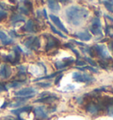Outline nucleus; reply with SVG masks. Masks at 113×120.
Here are the masks:
<instances>
[{"label": "nucleus", "instance_id": "obj_37", "mask_svg": "<svg viewBox=\"0 0 113 120\" xmlns=\"http://www.w3.org/2000/svg\"><path fill=\"white\" fill-rule=\"evenodd\" d=\"M41 14H43V16H44V19H48V15H47V11H46L45 9H43V10H42V11H41Z\"/></svg>", "mask_w": 113, "mask_h": 120}, {"label": "nucleus", "instance_id": "obj_2", "mask_svg": "<svg viewBox=\"0 0 113 120\" xmlns=\"http://www.w3.org/2000/svg\"><path fill=\"white\" fill-rule=\"evenodd\" d=\"M22 52V49L19 46H16L13 49V52L11 54H9V55L2 56V58L4 62L11 63V64H12V65H16V64H19V61H20V54Z\"/></svg>", "mask_w": 113, "mask_h": 120}, {"label": "nucleus", "instance_id": "obj_13", "mask_svg": "<svg viewBox=\"0 0 113 120\" xmlns=\"http://www.w3.org/2000/svg\"><path fill=\"white\" fill-rule=\"evenodd\" d=\"M49 18L51 19L52 22L56 26V27H58L62 32H64L65 34H68V30L65 28V26L63 25V23L61 22L60 19H59L57 16H56V15H54V14H50L49 15Z\"/></svg>", "mask_w": 113, "mask_h": 120}, {"label": "nucleus", "instance_id": "obj_17", "mask_svg": "<svg viewBox=\"0 0 113 120\" xmlns=\"http://www.w3.org/2000/svg\"><path fill=\"white\" fill-rule=\"evenodd\" d=\"M76 37H78L79 40H81V41H87L91 40V38H92V34L88 32V31H82V32H79V33H77V34H74Z\"/></svg>", "mask_w": 113, "mask_h": 120}, {"label": "nucleus", "instance_id": "obj_36", "mask_svg": "<svg viewBox=\"0 0 113 120\" xmlns=\"http://www.w3.org/2000/svg\"><path fill=\"white\" fill-rule=\"evenodd\" d=\"M108 47H109V49L112 51V53H113V41H109V44H108Z\"/></svg>", "mask_w": 113, "mask_h": 120}, {"label": "nucleus", "instance_id": "obj_30", "mask_svg": "<svg viewBox=\"0 0 113 120\" xmlns=\"http://www.w3.org/2000/svg\"><path fill=\"white\" fill-rule=\"evenodd\" d=\"M74 63H76V64L78 65V67H83V66L86 65V61H81V60H79V59L75 60Z\"/></svg>", "mask_w": 113, "mask_h": 120}, {"label": "nucleus", "instance_id": "obj_21", "mask_svg": "<svg viewBox=\"0 0 113 120\" xmlns=\"http://www.w3.org/2000/svg\"><path fill=\"white\" fill-rule=\"evenodd\" d=\"M54 64H55L56 69L57 70H60V71H63L64 69H66L67 66H69V64L67 63H65L64 61H63V60L62 61H55Z\"/></svg>", "mask_w": 113, "mask_h": 120}, {"label": "nucleus", "instance_id": "obj_12", "mask_svg": "<svg viewBox=\"0 0 113 120\" xmlns=\"http://www.w3.org/2000/svg\"><path fill=\"white\" fill-rule=\"evenodd\" d=\"M86 110L87 112L91 113L92 115H95V114H98L100 110H102V109L100 108V106L98 105L97 102H88L87 105H86Z\"/></svg>", "mask_w": 113, "mask_h": 120}, {"label": "nucleus", "instance_id": "obj_45", "mask_svg": "<svg viewBox=\"0 0 113 120\" xmlns=\"http://www.w3.org/2000/svg\"><path fill=\"white\" fill-rule=\"evenodd\" d=\"M110 27H111V28H112V29H113V25H112V26H110Z\"/></svg>", "mask_w": 113, "mask_h": 120}, {"label": "nucleus", "instance_id": "obj_8", "mask_svg": "<svg viewBox=\"0 0 113 120\" xmlns=\"http://www.w3.org/2000/svg\"><path fill=\"white\" fill-rule=\"evenodd\" d=\"M14 94L17 97H34V95L36 94V89L34 87H25L16 91Z\"/></svg>", "mask_w": 113, "mask_h": 120}, {"label": "nucleus", "instance_id": "obj_18", "mask_svg": "<svg viewBox=\"0 0 113 120\" xmlns=\"http://www.w3.org/2000/svg\"><path fill=\"white\" fill-rule=\"evenodd\" d=\"M57 99V96H56L55 94H51V95H49V96H45V97H41L40 99H38L34 102H42V103H51L52 101H54L55 100Z\"/></svg>", "mask_w": 113, "mask_h": 120}, {"label": "nucleus", "instance_id": "obj_25", "mask_svg": "<svg viewBox=\"0 0 113 120\" xmlns=\"http://www.w3.org/2000/svg\"><path fill=\"white\" fill-rule=\"evenodd\" d=\"M8 13L6 11H4V10H0V21L4 20L7 18Z\"/></svg>", "mask_w": 113, "mask_h": 120}, {"label": "nucleus", "instance_id": "obj_4", "mask_svg": "<svg viewBox=\"0 0 113 120\" xmlns=\"http://www.w3.org/2000/svg\"><path fill=\"white\" fill-rule=\"evenodd\" d=\"M47 37V43L45 46V50L47 52H49L53 49H58L60 47V40L54 37L51 34H45Z\"/></svg>", "mask_w": 113, "mask_h": 120}, {"label": "nucleus", "instance_id": "obj_34", "mask_svg": "<svg viewBox=\"0 0 113 120\" xmlns=\"http://www.w3.org/2000/svg\"><path fill=\"white\" fill-rule=\"evenodd\" d=\"M71 41H72V42H73V43H75V44H77V45H79V46H82V47H86L85 43H83V42H79V41H76V40H71Z\"/></svg>", "mask_w": 113, "mask_h": 120}, {"label": "nucleus", "instance_id": "obj_11", "mask_svg": "<svg viewBox=\"0 0 113 120\" xmlns=\"http://www.w3.org/2000/svg\"><path fill=\"white\" fill-rule=\"evenodd\" d=\"M11 66L7 64H4L0 67V78L3 79H7L11 77Z\"/></svg>", "mask_w": 113, "mask_h": 120}, {"label": "nucleus", "instance_id": "obj_46", "mask_svg": "<svg viewBox=\"0 0 113 120\" xmlns=\"http://www.w3.org/2000/svg\"><path fill=\"white\" fill-rule=\"evenodd\" d=\"M111 92H112V93H113V89H112V90H111Z\"/></svg>", "mask_w": 113, "mask_h": 120}, {"label": "nucleus", "instance_id": "obj_35", "mask_svg": "<svg viewBox=\"0 0 113 120\" xmlns=\"http://www.w3.org/2000/svg\"><path fill=\"white\" fill-rule=\"evenodd\" d=\"M64 46L65 47V48H68V49H74V48H73L74 46H73L72 43H70V42H68V43H64Z\"/></svg>", "mask_w": 113, "mask_h": 120}, {"label": "nucleus", "instance_id": "obj_43", "mask_svg": "<svg viewBox=\"0 0 113 120\" xmlns=\"http://www.w3.org/2000/svg\"><path fill=\"white\" fill-rule=\"evenodd\" d=\"M17 120H25V119H23L20 116H17Z\"/></svg>", "mask_w": 113, "mask_h": 120}, {"label": "nucleus", "instance_id": "obj_28", "mask_svg": "<svg viewBox=\"0 0 113 120\" xmlns=\"http://www.w3.org/2000/svg\"><path fill=\"white\" fill-rule=\"evenodd\" d=\"M26 67L23 66V65H19L18 66V73L20 74H26Z\"/></svg>", "mask_w": 113, "mask_h": 120}, {"label": "nucleus", "instance_id": "obj_31", "mask_svg": "<svg viewBox=\"0 0 113 120\" xmlns=\"http://www.w3.org/2000/svg\"><path fill=\"white\" fill-rule=\"evenodd\" d=\"M9 34H10V36H11L12 38H18V37H21V35H19V34H17L15 31H13V30H11L10 32H9Z\"/></svg>", "mask_w": 113, "mask_h": 120}, {"label": "nucleus", "instance_id": "obj_33", "mask_svg": "<svg viewBox=\"0 0 113 120\" xmlns=\"http://www.w3.org/2000/svg\"><path fill=\"white\" fill-rule=\"evenodd\" d=\"M63 78V74H59V75H57L56 76V79H55V84L56 85H59V83H60V80H61V79Z\"/></svg>", "mask_w": 113, "mask_h": 120}, {"label": "nucleus", "instance_id": "obj_26", "mask_svg": "<svg viewBox=\"0 0 113 120\" xmlns=\"http://www.w3.org/2000/svg\"><path fill=\"white\" fill-rule=\"evenodd\" d=\"M85 60H87V62L89 64L92 65V67H96V66L98 65V64L94 62V60L92 59V58H90V57H87V56H86V57H85Z\"/></svg>", "mask_w": 113, "mask_h": 120}, {"label": "nucleus", "instance_id": "obj_42", "mask_svg": "<svg viewBox=\"0 0 113 120\" xmlns=\"http://www.w3.org/2000/svg\"><path fill=\"white\" fill-rule=\"evenodd\" d=\"M7 105H9L7 103V101H4V103L3 105H2V107H1V109H4V108H5V107H6Z\"/></svg>", "mask_w": 113, "mask_h": 120}, {"label": "nucleus", "instance_id": "obj_27", "mask_svg": "<svg viewBox=\"0 0 113 120\" xmlns=\"http://www.w3.org/2000/svg\"><path fill=\"white\" fill-rule=\"evenodd\" d=\"M36 85L39 86H41V87H44V88H46V87H49V86H51V83L49 82H38L36 83Z\"/></svg>", "mask_w": 113, "mask_h": 120}, {"label": "nucleus", "instance_id": "obj_44", "mask_svg": "<svg viewBox=\"0 0 113 120\" xmlns=\"http://www.w3.org/2000/svg\"><path fill=\"white\" fill-rule=\"evenodd\" d=\"M110 37H111V38H113V34H111V35H110Z\"/></svg>", "mask_w": 113, "mask_h": 120}, {"label": "nucleus", "instance_id": "obj_23", "mask_svg": "<svg viewBox=\"0 0 113 120\" xmlns=\"http://www.w3.org/2000/svg\"><path fill=\"white\" fill-rule=\"evenodd\" d=\"M17 10L21 13V14H25V15H28L30 13V11L27 9V8L24 5V4H21V5H17Z\"/></svg>", "mask_w": 113, "mask_h": 120}, {"label": "nucleus", "instance_id": "obj_38", "mask_svg": "<svg viewBox=\"0 0 113 120\" xmlns=\"http://www.w3.org/2000/svg\"><path fill=\"white\" fill-rule=\"evenodd\" d=\"M104 18L109 19L110 21H112L113 22V17H111V16H109V15H108V14H104Z\"/></svg>", "mask_w": 113, "mask_h": 120}, {"label": "nucleus", "instance_id": "obj_32", "mask_svg": "<svg viewBox=\"0 0 113 120\" xmlns=\"http://www.w3.org/2000/svg\"><path fill=\"white\" fill-rule=\"evenodd\" d=\"M7 91H8V88L6 87L5 84L0 82V92H7Z\"/></svg>", "mask_w": 113, "mask_h": 120}, {"label": "nucleus", "instance_id": "obj_7", "mask_svg": "<svg viewBox=\"0 0 113 120\" xmlns=\"http://www.w3.org/2000/svg\"><path fill=\"white\" fill-rule=\"evenodd\" d=\"M72 79L77 82H91L94 81V78L87 73H79V72H73Z\"/></svg>", "mask_w": 113, "mask_h": 120}, {"label": "nucleus", "instance_id": "obj_24", "mask_svg": "<svg viewBox=\"0 0 113 120\" xmlns=\"http://www.w3.org/2000/svg\"><path fill=\"white\" fill-rule=\"evenodd\" d=\"M49 27H50V29H51V31H52L53 33H55V34H56L57 35H59L61 38H64V39H66V38H67V36H66V35H64V34H62V33H61L59 30H56V28L54 26H53L51 23H49Z\"/></svg>", "mask_w": 113, "mask_h": 120}, {"label": "nucleus", "instance_id": "obj_9", "mask_svg": "<svg viewBox=\"0 0 113 120\" xmlns=\"http://www.w3.org/2000/svg\"><path fill=\"white\" fill-rule=\"evenodd\" d=\"M34 116L37 120H44L48 117V110L46 109L44 106H37L33 108Z\"/></svg>", "mask_w": 113, "mask_h": 120}, {"label": "nucleus", "instance_id": "obj_40", "mask_svg": "<svg viewBox=\"0 0 113 120\" xmlns=\"http://www.w3.org/2000/svg\"><path fill=\"white\" fill-rule=\"evenodd\" d=\"M109 28H110V26H109V25H106V27H105V34H109Z\"/></svg>", "mask_w": 113, "mask_h": 120}, {"label": "nucleus", "instance_id": "obj_47", "mask_svg": "<svg viewBox=\"0 0 113 120\" xmlns=\"http://www.w3.org/2000/svg\"><path fill=\"white\" fill-rule=\"evenodd\" d=\"M112 68H113V64H112Z\"/></svg>", "mask_w": 113, "mask_h": 120}, {"label": "nucleus", "instance_id": "obj_14", "mask_svg": "<svg viewBox=\"0 0 113 120\" xmlns=\"http://www.w3.org/2000/svg\"><path fill=\"white\" fill-rule=\"evenodd\" d=\"M25 20H26L25 17L22 16L21 14H18V13H14V14L11 15V19H10V21H11L12 26H15V25H17L19 22H25Z\"/></svg>", "mask_w": 113, "mask_h": 120}, {"label": "nucleus", "instance_id": "obj_19", "mask_svg": "<svg viewBox=\"0 0 113 120\" xmlns=\"http://www.w3.org/2000/svg\"><path fill=\"white\" fill-rule=\"evenodd\" d=\"M48 6H49V10L53 12H56V11H60V5L58 4V2L56 1H48Z\"/></svg>", "mask_w": 113, "mask_h": 120}, {"label": "nucleus", "instance_id": "obj_10", "mask_svg": "<svg viewBox=\"0 0 113 120\" xmlns=\"http://www.w3.org/2000/svg\"><path fill=\"white\" fill-rule=\"evenodd\" d=\"M21 30H23L24 32H26V33L34 34L39 30V26H38V24L35 23L34 19H28L26 22V24L24 25V26H22Z\"/></svg>", "mask_w": 113, "mask_h": 120}, {"label": "nucleus", "instance_id": "obj_22", "mask_svg": "<svg viewBox=\"0 0 113 120\" xmlns=\"http://www.w3.org/2000/svg\"><path fill=\"white\" fill-rule=\"evenodd\" d=\"M62 71H56V72H54V73H52V74H50V75H47V76H43V77H41V78H38V79H34V81H37V80H41V79H52V78H54V77H56L57 74H61V73H62Z\"/></svg>", "mask_w": 113, "mask_h": 120}, {"label": "nucleus", "instance_id": "obj_1", "mask_svg": "<svg viewBox=\"0 0 113 120\" xmlns=\"http://www.w3.org/2000/svg\"><path fill=\"white\" fill-rule=\"evenodd\" d=\"M89 12L86 8L79 5H71L64 11V15L69 24L77 26L81 25L82 22L87 18Z\"/></svg>", "mask_w": 113, "mask_h": 120}, {"label": "nucleus", "instance_id": "obj_3", "mask_svg": "<svg viewBox=\"0 0 113 120\" xmlns=\"http://www.w3.org/2000/svg\"><path fill=\"white\" fill-rule=\"evenodd\" d=\"M94 49L95 50V53L101 57V60L106 61L107 63H109V61H112L113 58L110 56V55L109 54V52H108V50H107L104 45L95 44L94 45Z\"/></svg>", "mask_w": 113, "mask_h": 120}, {"label": "nucleus", "instance_id": "obj_41", "mask_svg": "<svg viewBox=\"0 0 113 120\" xmlns=\"http://www.w3.org/2000/svg\"><path fill=\"white\" fill-rule=\"evenodd\" d=\"M4 120H17V119H14V118H11V116H5Z\"/></svg>", "mask_w": 113, "mask_h": 120}, {"label": "nucleus", "instance_id": "obj_5", "mask_svg": "<svg viewBox=\"0 0 113 120\" xmlns=\"http://www.w3.org/2000/svg\"><path fill=\"white\" fill-rule=\"evenodd\" d=\"M23 44L25 45L26 49H29L31 50H36L41 47V41H40V39L36 36H30L23 41Z\"/></svg>", "mask_w": 113, "mask_h": 120}, {"label": "nucleus", "instance_id": "obj_39", "mask_svg": "<svg viewBox=\"0 0 113 120\" xmlns=\"http://www.w3.org/2000/svg\"><path fill=\"white\" fill-rule=\"evenodd\" d=\"M72 52L74 53V54H75V55H76V56H78V57H79V56H80V55H79V51H78V50H77V49H72Z\"/></svg>", "mask_w": 113, "mask_h": 120}, {"label": "nucleus", "instance_id": "obj_20", "mask_svg": "<svg viewBox=\"0 0 113 120\" xmlns=\"http://www.w3.org/2000/svg\"><path fill=\"white\" fill-rule=\"evenodd\" d=\"M26 81V80H25ZM25 81H21V80H14V81H11V82L5 84V86L8 89L9 88H17V87H19V86L23 85Z\"/></svg>", "mask_w": 113, "mask_h": 120}, {"label": "nucleus", "instance_id": "obj_15", "mask_svg": "<svg viewBox=\"0 0 113 120\" xmlns=\"http://www.w3.org/2000/svg\"><path fill=\"white\" fill-rule=\"evenodd\" d=\"M32 109H33V107H32V106H24V107L18 108V109H12V110H11V112L18 116H20V114H21V113L30 112Z\"/></svg>", "mask_w": 113, "mask_h": 120}, {"label": "nucleus", "instance_id": "obj_29", "mask_svg": "<svg viewBox=\"0 0 113 120\" xmlns=\"http://www.w3.org/2000/svg\"><path fill=\"white\" fill-rule=\"evenodd\" d=\"M106 110H107V115H108V116H113V104L109 105V107L106 109Z\"/></svg>", "mask_w": 113, "mask_h": 120}, {"label": "nucleus", "instance_id": "obj_6", "mask_svg": "<svg viewBox=\"0 0 113 120\" xmlns=\"http://www.w3.org/2000/svg\"><path fill=\"white\" fill-rule=\"evenodd\" d=\"M89 30L90 32L94 35L97 36H102V24L100 21V19L98 17H94L92 19V23H91L90 26H89Z\"/></svg>", "mask_w": 113, "mask_h": 120}, {"label": "nucleus", "instance_id": "obj_16", "mask_svg": "<svg viewBox=\"0 0 113 120\" xmlns=\"http://www.w3.org/2000/svg\"><path fill=\"white\" fill-rule=\"evenodd\" d=\"M0 41H2V43L4 46H7V45H11L13 43V39L11 37H9L7 34L0 31Z\"/></svg>", "mask_w": 113, "mask_h": 120}]
</instances>
